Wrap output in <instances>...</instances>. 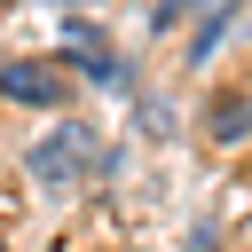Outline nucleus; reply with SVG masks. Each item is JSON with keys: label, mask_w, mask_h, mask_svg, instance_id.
<instances>
[{"label": "nucleus", "mask_w": 252, "mask_h": 252, "mask_svg": "<svg viewBox=\"0 0 252 252\" xmlns=\"http://www.w3.org/2000/svg\"><path fill=\"white\" fill-rule=\"evenodd\" d=\"M0 252H8V244H0Z\"/></svg>", "instance_id": "423d86ee"}, {"label": "nucleus", "mask_w": 252, "mask_h": 252, "mask_svg": "<svg viewBox=\"0 0 252 252\" xmlns=\"http://www.w3.org/2000/svg\"><path fill=\"white\" fill-rule=\"evenodd\" d=\"M205 134H213V142H252V94H213Z\"/></svg>", "instance_id": "7ed1b4c3"}, {"label": "nucleus", "mask_w": 252, "mask_h": 252, "mask_svg": "<svg viewBox=\"0 0 252 252\" xmlns=\"http://www.w3.org/2000/svg\"><path fill=\"white\" fill-rule=\"evenodd\" d=\"M142 134H173V110L165 102H142Z\"/></svg>", "instance_id": "39448f33"}, {"label": "nucleus", "mask_w": 252, "mask_h": 252, "mask_svg": "<svg viewBox=\"0 0 252 252\" xmlns=\"http://www.w3.org/2000/svg\"><path fill=\"white\" fill-rule=\"evenodd\" d=\"M110 165H118V158H110V150H102V142H94L79 118H63V126H55V134H47V142L24 158L32 189H47V197H71L87 173H110Z\"/></svg>", "instance_id": "f257e3e1"}, {"label": "nucleus", "mask_w": 252, "mask_h": 252, "mask_svg": "<svg viewBox=\"0 0 252 252\" xmlns=\"http://www.w3.org/2000/svg\"><path fill=\"white\" fill-rule=\"evenodd\" d=\"M197 8H205V0H150V24H158V32H173V24H189Z\"/></svg>", "instance_id": "20e7f679"}, {"label": "nucleus", "mask_w": 252, "mask_h": 252, "mask_svg": "<svg viewBox=\"0 0 252 252\" xmlns=\"http://www.w3.org/2000/svg\"><path fill=\"white\" fill-rule=\"evenodd\" d=\"M0 94H8V102H63V79H55L47 63L0 55Z\"/></svg>", "instance_id": "f03ea898"}]
</instances>
